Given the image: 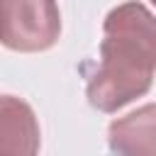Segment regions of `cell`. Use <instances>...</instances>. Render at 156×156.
Segmentation results:
<instances>
[{
  "label": "cell",
  "instance_id": "cell-1",
  "mask_svg": "<svg viewBox=\"0 0 156 156\" xmlns=\"http://www.w3.org/2000/svg\"><path fill=\"white\" fill-rule=\"evenodd\" d=\"M156 66V32L151 12L139 2H124L105 17L100 61L88 78V102L100 112H115L151 88Z\"/></svg>",
  "mask_w": 156,
  "mask_h": 156
},
{
  "label": "cell",
  "instance_id": "cell-2",
  "mask_svg": "<svg viewBox=\"0 0 156 156\" xmlns=\"http://www.w3.org/2000/svg\"><path fill=\"white\" fill-rule=\"evenodd\" d=\"M61 15L54 0H0V44L37 54L58 41Z\"/></svg>",
  "mask_w": 156,
  "mask_h": 156
},
{
  "label": "cell",
  "instance_id": "cell-3",
  "mask_svg": "<svg viewBox=\"0 0 156 156\" xmlns=\"http://www.w3.org/2000/svg\"><path fill=\"white\" fill-rule=\"evenodd\" d=\"M39 151V124L27 102L0 95V156H32Z\"/></svg>",
  "mask_w": 156,
  "mask_h": 156
},
{
  "label": "cell",
  "instance_id": "cell-4",
  "mask_svg": "<svg viewBox=\"0 0 156 156\" xmlns=\"http://www.w3.org/2000/svg\"><path fill=\"white\" fill-rule=\"evenodd\" d=\"M110 149L119 154H154V105L110 124Z\"/></svg>",
  "mask_w": 156,
  "mask_h": 156
}]
</instances>
